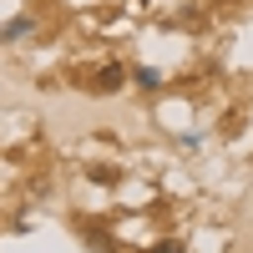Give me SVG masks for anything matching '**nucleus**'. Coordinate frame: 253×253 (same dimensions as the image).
I'll return each mask as SVG.
<instances>
[{"instance_id": "7ed1b4c3", "label": "nucleus", "mask_w": 253, "mask_h": 253, "mask_svg": "<svg viewBox=\"0 0 253 253\" xmlns=\"http://www.w3.org/2000/svg\"><path fill=\"white\" fill-rule=\"evenodd\" d=\"M122 81H126V71H122V66H117V61H112V66H107V71H101V76H96V86H101V91H117V86H122Z\"/></svg>"}, {"instance_id": "f03ea898", "label": "nucleus", "mask_w": 253, "mask_h": 253, "mask_svg": "<svg viewBox=\"0 0 253 253\" xmlns=\"http://www.w3.org/2000/svg\"><path fill=\"white\" fill-rule=\"evenodd\" d=\"M132 81H137L142 91H157V86H162V71H157V66H137V71H132Z\"/></svg>"}, {"instance_id": "20e7f679", "label": "nucleus", "mask_w": 253, "mask_h": 253, "mask_svg": "<svg viewBox=\"0 0 253 253\" xmlns=\"http://www.w3.org/2000/svg\"><path fill=\"white\" fill-rule=\"evenodd\" d=\"M152 253H182V243H157Z\"/></svg>"}, {"instance_id": "f257e3e1", "label": "nucleus", "mask_w": 253, "mask_h": 253, "mask_svg": "<svg viewBox=\"0 0 253 253\" xmlns=\"http://www.w3.org/2000/svg\"><path fill=\"white\" fill-rule=\"evenodd\" d=\"M26 36H36V20L31 15H15V20L0 26V41H5V46H10V41H26Z\"/></svg>"}]
</instances>
